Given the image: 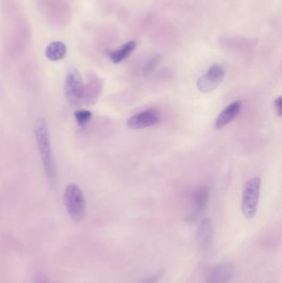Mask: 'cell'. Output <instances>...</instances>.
Wrapping results in <instances>:
<instances>
[{"mask_svg":"<svg viewBox=\"0 0 282 283\" xmlns=\"http://www.w3.org/2000/svg\"><path fill=\"white\" fill-rule=\"evenodd\" d=\"M213 222L210 218L206 217L199 224L197 232L198 243L202 250H207L213 242Z\"/></svg>","mask_w":282,"mask_h":283,"instance_id":"obj_10","label":"cell"},{"mask_svg":"<svg viewBox=\"0 0 282 283\" xmlns=\"http://www.w3.org/2000/svg\"><path fill=\"white\" fill-rule=\"evenodd\" d=\"M241 108L242 102L240 100H236L227 106L218 116L215 121V128L220 129L231 124L237 117V115H239Z\"/></svg>","mask_w":282,"mask_h":283,"instance_id":"obj_9","label":"cell"},{"mask_svg":"<svg viewBox=\"0 0 282 283\" xmlns=\"http://www.w3.org/2000/svg\"><path fill=\"white\" fill-rule=\"evenodd\" d=\"M67 52L65 43L56 41L50 43L46 48L45 55L50 61H57L62 60Z\"/></svg>","mask_w":282,"mask_h":283,"instance_id":"obj_12","label":"cell"},{"mask_svg":"<svg viewBox=\"0 0 282 283\" xmlns=\"http://www.w3.org/2000/svg\"><path fill=\"white\" fill-rule=\"evenodd\" d=\"M160 59H161V57L158 55L153 56V58L151 59L150 61H148V64L146 65L145 69H144V74L148 75L153 72L155 67L157 66V64L159 63Z\"/></svg>","mask_w":282,"mask_h":283,"instance_id":"obj_15","label":"cell"},{"mask_svg":"<svg viewBox=\"0 0 282 283\" xmlns=\"http://www.w3.org/2000/svg\"><path fill=\"white\" fill-rule=\"evenodd\" d=\"M136 47H137V43L135 41H130L122 46L119 49L111 52L110 54V60L115 64L121 62L132 54Z\"/></svg>","mask_w":282,"mask_h":283,"instance_id":"obj_13","label":"cell"},{"mask_svg":"<svg viewBox=\"0 0 282 283\" xmlns=\"http://www.w3.org/2000/svg\"><path fill=\"white\" fill-rule=\"evenodd\" d=\"M34 133L47 176L49 180H55L56 169L52 155L49 129L47 122L43 118H39L35 121Z\"/></svg>","mask_w":282,"mask_h":283,"instance_id":"obj_1","label":"cell"},{"mask_svg":"<svg viewBox=\"0 0 282 283\" xmlns=\"http://www.w3.org/2000/svg\"><path fill=\"white\" fill-rule=\"evenodd\" d=\"M75 118L79 125L83 126L90 121L92 113L90 110H77L74 114Z\"/></svg>","mask_w":282,"mask_h":283,"instance_id":"obj_14","label":"cell"},{"mask_svg":"<svg viewBox=\"0 0 282 283\" xmlns=\"http://www.w3.org/2000/svg\"><path fill=\"white\" fill-rule=\"evenodd\" d=\"M275 112L277 114L278 116L280 117L282 115V98L281 96L278 97L277 99H275Z\"/></svg>","mask_w":282,"mask_h":283,"instance_id":"obj_17","label":"cell"},{"mask_svg":"<svg viewBox=\"0 0 282 283\" xmlns=\"http://www.w3.org/2000/svg\"><path fill=\"white\" fill-rule=\"evenodd\" d=\"M102 91V81L96 75L91 74L88 77V82L85 87L84 99L85 104L92 105L96 103Z\"/></svg>","mask_w":282,"mask_h":283,"instance_id":"obj_8","label":"cell"},{"mask_svg":"<svg viewBox=\"0 0 282 283\" xmlns=\"http://www.w3.org/2000/svg\"><path fill=\"white\" fill-rule=\"evenodd\" d=\"M161 115L157 110H148L132 115L127 121V126L133 130L153 127L159 123Z\"/></svg>","mask_w":282,"mask_h":283,"instance_id":"obj_6","label":"cell"},{"mask_svg":"<svg viewBox=\"0 0 282 283\" xmlns=\"http://www.w3.org/2000/svg\"><path fill=\"white\" fill-rule=\"evenodd\" d=\"M64 92L72 105H78L84 99L85 86L81 73L76 68H72L66 75Z\"/></svg>","mask_w":282,"mask_h":283,"instance_id":"obj_4","label":"cell"},{"mask_svg":"<svg viewBox=\"0 0 282 283\" xmlns=\"http://www.w3.org/2000/svg\"><path fill=\"white\" fill-rule=\"evenodd\" d=\"M261 179L258 176L249 179L242 193V211L248 220L254 218L259 204Z\"/></svg>","mask_w":282,"mask_h":283,"instance_id":"obj_3","label":"cell"},{"mask_svg":"<svg viewBox=\"0 0 282 283\" xmlns=\"http://www.w3.org/2000/svg\"><path fill=\"white\" fill-rule=\"evenodd\" d=\"M209 198L208 187L201 186L195 189L192 196L193 212L194 215L201 213L207 206Z\"/></svg>","mask_w":282,"mask_h":283,"instance_id":"obj_11","label":"cell"},{"mask_svg":"<svg viewBox=\"0 0 282 283\" xmlns=\"http://www.w3.org/2000/svg\"><path fill=\"white\" fill-rule=\"evenodd\" d=\"M225 76L224 69L220 64H215L208 68L205 74L197 81L198 90L202 93H210L216 90Z\"/></svg>","mask_w":282,"mask_h":283,"instance_id":"obj_5","label":"cell"},{"mask_svg":"<svg viewBox=\"0 0 282 283\" xmlns=\"http://www.w3.org/2000/svg\"><path fill=\"white\" fill-rule=\"evenodd\" d=\"M164 275V270H161L157 273L152 275V276H148L147 278L142 280L140 283H157L162 278Z\"/></svg>","mask_w":282,"mask_h":283,"instance_id":"obj_16","label":"cell"},{"mask_svg":"<svg viewBox=\"0 0 282 283\" xmlns=\"http://www.w3.org/2000/svg\"><path fill=\"white\" fill-rule=\"evenodd\" d=\"M64 204L69 217L76 222L83 220L85 214V199L77 185H68L64 191Z\"/></svg>","mask_w":282,"mask_h":283,"instance_id":"obj_2","label":"cell"},{"mask_svg":"<svg viewBox=\"0 0 282 283\" xmlns=\"http://www.w3.org/2000/svg\"><path fill=\"white\" fill-rule=\"evenodd\" d=\"M234 275V267L231 263H221L212 267L206 276V283H228Z\"/></svg>","mask_w":282,"mask_h":283,"instance_id":"obj_7","label":"cell"}]
</instances>
